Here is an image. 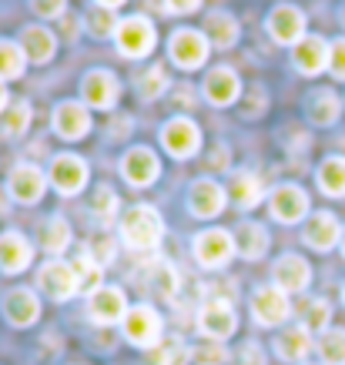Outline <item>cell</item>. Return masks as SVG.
Here are the masks:
<instances>
[{
  "label": "cell",
  "instance_id": "1",
  "mask_svg": "<svg viewBox=\"0 0 345 365\" xmlns=\"http://www.w3.org/2000/svg\"><path fill=\"white\" fill-rule=\"evenodd\" d=\"M121 235H124V242H128V248H134V252H155L161 235H165L161 215L151 205H134L131 211H124Z\"/></svg>",
  "mask_w": 345,
  "mask_h": 365
},
{
  "label": "cell",
  "instance_id": "2",
  "mask_svg": "<svg viewBox=\"0 0 345 365\" xmlns=\"http://www.w3.org/2000/svg\"><path fill=\"white\" fill-rule=\"evenodd\" d=\"M124 335L131 345L155 349V345H161V315L151 305H134L124 315Z\"/></svg>",
  "mask_w": 345,
  "mask_h": 365
},
{
  "label": "cell",
  "instance_id": "3",
  "mask_svg": "<svg viewBox=\"0 0 345 365\" xmlns=\"http://www.w3.org/2000/svg\"><path fill=\"white\" fill-rule=\"evenodd\" d=\"M198 329L212 342H225V339H232L235 329H238V315H235L232 302L228 299H212L205 302L198 312Z\"/></svg>",
  "mask_w": 345,
  "mask_h": 365
},
{
  "label": "cell",
  "instance_id": "4",
  "mask_svg": "<svg viewBox=\"0 0 345 365\" xmlns=\"http://www.w3.org/2000/svg\"><path fill=\"white\" fill-rule=\"evenodd\" d=\"M238 252L235 245V235L222 232V228H208L195 238V258H198L205 268H225L232 262V255Z\"/></svg>",
  "mask_w": 345,
  "mask_h": 365
},
{
  "label": "cell",
  "instance_id": "5",
  "mask_svg": "<svg viewBox=\"0 0 345 365\" xmlns=\"http://www.w3.org/2000/svg\"><path fill=\"white\" fill-rule=\"evenodd\" d=\"M118 47H121V54L128 57H145L155 51V27L148 17H128V21L118 24Z\"/></svg>",
  "mask_w": 345,
  "mask_h": 365
},
{
  "label": "cell",
  "instance_id": "6",
  "mask_svg": "<svg viewBox=\"0 0 345 365\" xmlns=\"http://www.w3.org/2000/svg\"><path fill=\"white\" fill-rule=\"evenodd\" d=\"M289 312H292V305H289V295L282 292L279 285H262L252 295V315H255V322L258 325H282V322L289 319Z\"/></svg>",
  "mask_w": 345,
  "mask_h": 365
},
{
  "label": "cell",
  "instance_id": "7",
  "mask_svg": "<svg viewBox=\"0 0 345 365\" xmlns=\"http://www.w3.org/2000/svg\"><path fill=\"white\" fill-rule=\"evenodd\" d=\"M171 57L185 71L201 67L208 61V37H205V31H188V27L175 31V37H171Z\"/></svg>",
  "mask_w": 345,
  "mask_h": 365
},
{
  "label": "cell",
  "instance_id": "8",
  "mask_svg": "<svg viewBox=\"0 0 345 365\" xmlns=\"http://www.w3.org/2000/svg\"><path fill=\"white\" fill-rule=\"evenodd\" d=\"M161 144L168 148V155L191 158L195 151H198V144H201L198 124L188 121V118H175V121H168L165 128H161Z\"/></svg>",
  "mask_w": 345,
  "mask_h": 365
},
{
  "label": "cell",
  "instance_id": "9",
  "mask_svg": "<svg viewBox=\"0 0 345 365\" xmlns=\"http://www.w3.org/2000/svg\"><path fill=\"white\" fill-rule=\"evenodd\" d=\"M37 282H41V288H44L54 302H67L81 288L78 272H74V265H67V262H47V265L41 268Z\"/></svg>",
  "mask_w": 345,
  "mask_h": 365
},
{
  "label": "cell",
  "instance_id": "10",
  "mask_svg": "<svg viewBox=\"0 0 345 365\" xmlns=\"http://www.w3.org/2000/svg\"><path fill=\"white\" fill-rule=\"evenodd\" d=\"M88 315L98 322V325L124 322V315H128V299H124V292L121 288H114V285L98 288V292L91 295V302H88Z\"/></svg>",
  "mask_w": 345,
  "mask_h": 365
},
{
  "label": "cell",
  "instance_id": "11",
  "mask_svg": "<svg viewBox=\"0 0 345 365\" xmlns=\"http://www.w3.org/2000/svg\"><path fill=\"white\" fill-rule=\"evenodd\" d=\"M268 208H272V218H275V222L295 225L309 215V195L302 188H295V185H282V188H275Z\"/></svg>",
  "mask_w": 345,
  "mask_h": 365
},
{
  "label": "cell",
  "instance_id": "12",
  "mask_svg": "<svg viewBox=\"0 0 345 365\" xmlns=\"http://www.w3.org/2000/svg\"><path fill=\"white\" fill-rule=\"evenodd\" d=\"M51 181L61 195H78L88 185V165L78 155H57L51 161Z\"/></svg>",
  "mask_w": 345,
  "mask_h": 365
},
{
  "label": "cell",
  "instance_id": "13",
  "mask_svg": "<svg viewBox=\"0 0 345 365\" xmlns=\"http://www.w3.org/2000/svg\"><path fill=\"white\" fill-rule=\"evenodd\" d=\"M268 34L279 41V44H299L305 41L302 34H305V14L299 7H289V4H282L275 11L268 14Z\"/></svg>",
  "mask_w": 345,
  "mask_h": 365
},
{
  "label": "cell",
  "instance_id": "14",
  "mask_svg": "<svg viewBox=\"0 0 345 365\" xmlns=\"http://www.w3.org/2000/svg\"><path fill=\"white\" fill-rule=\"evenodd\" d=\"M272 275H275V285L289 295V292H302V288H309L312 282V268L309 262L302 258V255H282L275 268H272Z\"/></svg>",
  "mask_w": 345,
  "mask_h": 365
},
{
  "label": "cell",
  "instance_id": "15",
  "mask_svg": "<svg viewBox=\"0 0 345 365\" xmlns=\"http://www.w3.org/2000/svg\"><path fill=\"white\" fill-rule=\"evenodd\" d=\"M47 178L41 175V168L34 165H17L11 175V198L21 201V205H37L44 198Z\"/></svg>",
  "mask_w": 345,
  "mask_h": 365
},
{
  "label": "cell",
  "instance_id": "16",
  "mask_svg": "<svg viewBox=\"0 0 345 365\" xmlns=\"http://www.w3.org/2000/svg\"><path fill=\"white\" fill-rule=\"evenodd\" d=\"M54 131L67 141H78L84 134L91 131V114L84 104L78 101H64V104H57L54 108Z\"/></svg>",
  "mask_w": 345,
  "mask_h": 365
},
{
  "label": "cell",
  "instance_id": "17",
  "mask_svg": "<svg viewBox=\"0 0 345 365\" xmlns=\"http://www.w3.org/2000/svg\"><path fill=\"white\" fill-rule=\"evenodd\" d=\"M121 171L124 178L138 185V188H148L158 175H161V165H158V155L155 151H148V148H131L121 161Z\"/></svg>",
  "mask_w": 345,
  "mask_h": 365
},
{
  "label": "cell",
  "instance_id": "18",
  "mask_svg": "<svg viewBox=\"0 0 345 365\" xmlns=\"http://www.w3.org/2000/svg\"><path fill=\"white\" fill-rule=\"evenodd\" d=\"M305 245L315 248V252H329L335 242H342V228H339V218L329 215V211H319L305 222V232H302Z\"/></svg>",
  "mask_w": 345,
  "mask_h": 365
},
{
  "label": "cell",
  "instance_id": "19",
  "mask_svg": "<svg viewBox=\"0 0 345 365\" xmlns=\"http://www.w3.org/2000/svg\"><path fill=\"white\" fill-rule=\"evenodd\" d=\"M37 315H41V302H37V295H34L31 288H14V292H7V299H4V319L11 322V325L27 329V325L37 322Z\"/></svg>",
  "mask_w": 345,
  "mask_h": 365
},
{
  "label": "cell",
  "instance_id": "20",
  "mask_svg": "<svg viewBox=\"0 0 345 365\" xmlns=\"http://www.w3.org/2000/svg\"><path fill=\"white\" fill-rule=\"evenodd\" d=\"M81 94L91 108H111L118 101V78L111 71H88L81 81Z\"/></svg>",
  "mask_w": 345,
  "mask_h": 365
},
{
  "label": "cell",
  "instance_id": "21",
  "mask_svg": "<svg viewBox=\"0 0 345 365\" xmlns=\"http://www.w3.org/2000/svg\"><path fill=\"white\" fill-rule=\"evenodd\" d=\"M188 208H191V215H198V218H215V215H222V208H225L222 185H215L208 178L195 181L188 191Z\"/></svg>",
  "mask_w": 345,
  "mask_h": 365
},
{
  "label": "cell",
  "instance_id": "22",
  "mask_svg": "<svg viewBox=\"0 0 345 365\" xmlns=\"http://www.w3.org/2000/svg\"><path fill=\"white\" fill-rule=\"evenodd\" d=\"M31 255H34L31 242H27L21 232L0 235V268H4V272H11V275L24 272V268L31 265Z\"/></svg>",
  "mask_w": 345,
  "mask_h": 365
},
{
  "label": "cell",
  "instance_id": "23",
  "mask_svg": "<svg viewBox=\"0 0 345 365\" xmlns=\"http://www.w3.org/2000/svg\"><path fill=\"white\" fill-rule=\"evenodd\" d=\"M329 54H332V47L325 44L322 37H305V41L295 44L292 61H295V67L302 74H319L322 67H329Z\"/></svg>",
  "mask_w": 345,
  "mask_h": 365
},
{
  "label": "cell",
  "instance_id": "24",
  "mask_svg": "<svg viewBox=\"0 0 345 365\" xmlns=\"http://www.w3.org/2000/svg\"><path fill=\"white\" fill-rule=\"evenodd\" d=\"M238 91H242V84H238V74H235L232 67H215L212 74L205 78V98L212 101V104H218V108L232 104L238 98Z\"/></svg>",
  "mask_w": 345,
  "mask_h": 365
},
{
  "label": "cell",
  "instance_id": "25",
  "mask_svg": "<svg viewBox=\"0 0 345 365\" xmlns=\"http://www.w3.org/2000/svg\"><path fill=\"white\" fill-rule=\"evenodd\" d=\"M21 47H24V54H27V61H34V64H47L57 51V37L47 31V27H24L21 31Z\"/></svg>",
  "mask_w": 345,
  "mask_h": 365
},
{
  "label": "cell",
  "instance_id": "26",
  "mask_svg": "<svg viewBox=\"0 0 345 365\" xmlns=\"http://www.w3.org/2000/svg\"><path fill=\"white\" fill-rule=\"evenodd\" d=\"M275 352H279V359H285V362H302L305 355L312 352V335H309V329H285V332L279 335V342H275Z\"/></svg>",
  "mask_w": 345,
  "mask_h": 365
},
{
  "label": "cell",
  "instance_id": "27",
  "mask_svg": "<svg viewBox=\"0 0 345 365\" xmlns=\"http://www.w3.org/2000/svg\"><path fill=\"white\" fill-rule=\"evenodd\" d=\"M235 245H238V255H242V258L258 262V258L268 252V232L262 228V225L248 222V225H242V228L235 232Z\"/></svg>",
  "mask_w": 345,
  "mask_h": 365
},
{
  "label": "cell",
  "instance_id": "28",
  "mask_svg": "<svg viewBox=\"0 0 345 365\" xmlns=\"http://www.w3.org/2000/svg\"><path fill=\"white\" fill-rule=\"evenodd\" d=\"M319 188L332 198H345V158H325L319 168Z\"/></svg>",
  "mask_w": 345,
  "mask_h": 365
},
{
  "label": "cell",
  "instance_id": "29",
  "mask_svg": "<svg viewBox=\"0 0 345 365\" xmlns=\"http://www.w3.org/2000/svg\"><path fill=\"white\" fill-rule=\"evenodd\" d=\"M205 34L212 37V44L218 47H232L235 41H238V24H235L232 14H208V21H205Z\"/></svg>",
  "mask_w": 345,
  "mask_h": 365
},
{
  "label": "cell",
  "instance_id": "30",
  "mask_svg": "<svg viewBox=\"0 0 345 365\" xmlns=\"http://www.w3.org/2000/svg\"><path fill=\"white\" fill-rule=\"evenodd\" d=\"M339 111H342V104L335 98L332 91H315L312 98H309V118L312 124H335L339 121Z\"/></svg>",
  "mask_w": 345,
  "mask_h": 365
},
{
  "label": "cell",
  "instance_id": "31",
  "mask_svg": "<svg viewBox=\"0 0 345 365\" xmlns=\"http://www.w3.org/2000/svg\"><path fill=\"white\" fill-rule=\"evenodd\" d=\"M232 198H235V205H238V208H255L258 201H262V181H258V175H252V171L235 175Z\"/></svg>",
  "mask_w": 345,
  "mask_h": 365
},
{
  "label": "cell",
  "instance_id": "32",
  "mask_svg": "<svg viewBox=\"0 0 345 365\" xmlns=\"http://www.w3.org/2000/svg\"><path fill=\"white\" fill-rule=\"evenodd\" d=\"M329 319H332V309L325 299H309L302 305V329L309 332H329Z\"/></svg>",
  "mask_w": 345,
  "mask_h": 365
},
{
  "label": "cell",
  "instance_id": "33",
  "mask_svg": "<svg viewBox=\"0 0 345 365\" xmlns=\"http://www.w3.org/2000/svg\"><path fill=\"white\" fill-rule=\"evenodd\" d=\"M24 64H27V54H24L21 44H11V41H0V81H11L24 74Z\"/></svg>",
  "mask_w": 345,
  "mask_h": 365
},
{
  "label": "cell",
  "instance_id": "34",
  "mask_svg": "<svg viewBox=\"0 0 345 365\" xmlns=\"http://www.w3.org/2000/svg\"><path fill=\"white\" fill-rule=\"evenodd\" d=\"M27 124H31V108H27V101L7 104V111L0 118V131L11 134V138H21V134L27 131Z\"/></svg>",
  "mask_w": 345,
  "mask_h": 365
},
{
  "label": "cell",
  "instance_id": "35",
  "mask_svg": "<svg viewBox=\"0 0 345 365\" xmlns=\"http://www.w3.org/2000/svg\"><path fill=\"white\" fill-rule=\"evenodd\" d=\"M101 268H104V265H101L91 252H81L78 262H74V272H78L81 288H84V292H91V295H94L98 288H104V285H101Z\"/></svg>",
  "mask_w": 345,
  "mask_h": 365
},
{
  "label": "cell",
  "instance_id": "36",
  "mask_svg": "<svg viewBox=\"0 0 345 365\" xmlns=\"http://www.w3.org/2000/svg\"><path fill=\"white\" fill-rule=\"evenodd\" d=\"M191 349L181 339H168V342H161L155 349V355H151V365H188L191 362Z\"/></svg>",
  "mask_w": 345,
  "mask_h": 365
},
{
  "label": "cell",
  "instance_id": "37",
  "mask_svg": "<svg viewBox=\"0 0 345 365\" xmlns=\"http://www.w3.org/2000/svg\"><path fill=\"white\" fill-rule=\"evenodd\" d=\"M325 365H345V329H329L319 342Z\"/></svg>",
  "mask_w": 345,
  "mask_h": 365
},
{
  "label": "cell",
  "instance_id": "38",
  "mask_svg": "<svg viewBox=\"0 0 345 365\" xmlns=\"http://www.w3.org/2000/svg\"><path fill=\"white\" fill-rule=\"evenodd\" d=\"M67 245H71V225L64 218H51L44 228V248L51 255H61Z\"/></svg>",
  "mask_w": 345,
  "mask_h": 365
},
{
  "label": "cell",
  "instance_id": "39",
  "mask_svg": "<svg viewBox=\"0 0 345 365\" xmlns=\"http://www.w3.org/2000/svg\"><path fill=\"white\" fill-rule=\"evenodd\" d=\"M165 88H168V78H165V71H161V67H148L145 74L138 78V91H141V98L145 101L161 98Z\"/></svg>",
  "mask_w": 345,
  "mask_h": 365
},
{
  "label": "cell",
  "instance_id": "40",
  "mask_svg": "<svg viewBox=\"0 0 345 365\" xmlns=\"http://www.w3.org/2000/svg\"><path fill=\"white\" fill-rule=\"evenodd\" d=\"M91 211L98 222H114V211H118V195L111 188H98L94 191V201H91Z\"/></svg>",
  "mask_w": 345,
  "mask_h": 365
},
{
  "label": "cell",
  "instance_id": "41",
  "mask_svg": "<svg viewBox=\"0 0 345 365\" xmlns=\"http://www.w3.org/2000/svg\"><path fill=\"white\" fill-rule=\"evenodd\" d=\"M88 31L94 37H111L118 34V21H114V11L111 7H98V11L88 14Z\"/></svg>",
  "mask_w": 345,
  "mask_h": 365
},
{
  "label": "cell",
  "instance_id": "42",
  "mask_svg": "<svg viewBox=\"0 0 345 365\" xmlns=\"http://www.w3.org/2000/svg\"><path fill=\"white\" fill-rule=\"evenodd\" d=\"M151 278H155L158 295H175V288H178V275H175V268L168 265V262H158V265L151 268Z\"/></svg>",
  "mask_w": 345,
  "mask_h": 365
},
{
  "label": "cell",
  "instance_id": "43",
  "mask_svg": "<svg viewBox=\"0 0 345 365\" xmlns=\"http://www.w3.org/2000/svg\"><path fill=\"white\" fill-rule=\"evenodd\" d=\"M235 365H265V352L258 342H245L235 352Z\"/></svg>",
  "mask_w": 345,
  "mask_h": 365
},
{
  "label": "cell",
  "instance_id": "44",
  "mask_svg": "<svg viewBox=\"0 0 345 365\" xmlns=\"http://www.w3.org/2000/svg\"><path fill=\"white\" fill-rule=\"evenodd\" d=\"M64 4L67 0H31V7H34V14H41V17H61L64 14Z\"/></svg>",
  "mask_w": 345,
  "mask_h": 365
},
{
  "label": "cell",
  "instance_id": "45",
  "mask_svg": "<svg viewBox=\"0 0 345 365\" xmlns=\"http://www.w3.org/2000/svg\"><path fill=\"white\" fill-rule=\"evenodd\" d=\"M329 67L339 81H345V41H335L332 44V54H329Z\"/></svg>",
  "mask_w": 345,
  "mask_h": 365
},
{
  "label": "cell",
  "instance_id": "46",
  "mask_svg": "<svg viewBox=\"0 0 345 365\" xmlns=\"http://www.w3.org/2000/svg\"><path fill=\"white\" fill-rule=\"evenodd\" d=\"M91 255L98 258L101 265H108V262H114V242H111V238H98V242H94V248H91Z\"/></svg>",
  "mask_w": 345,
  "mask_h": 365
},
{
  "label": "cell",
  "instance_id": "47",
  "mask_svg": "<svg viewBox=\"0 0 345 365\" xmlns=\"http://www.w3.org/2000/svg\"><path fill=\"white\" fill-rule=\"evenodd\" d=\"M195 359H201V365H218L225 359V352H222V349H198V352H195Z\"/></svg>",
  "mask_w": 345,
  "mask_h": 365
},
{
  "label": "cell",
  "instance_id": "48",
  "mask_svg": "<svg viewBox=\"0 0 345 365\" xmlns=\"http://www.w3.org/2000/svg\"><path fill=\"white\" fill-rule=\"evenodd\" d=\"M201 0H165V7L168 11H175V14H188V11H195Z\"/></svg>",
  "mask_w": 345,
  "mask_h": 365
},
{
  "label": "cell",
  "instance_id": "49",
  "mask_svg": "<svg viewBox=\"0 0 345 365\" xmlns=\"http://www.w3.org/2000/svg\"><path fill=\"white\" fill-rule=\"evenodd\" d=\"M0 111H7V88L0 84Z\"/></svg>",
  "mask_w": 345,
  "mask_h": 365
},
{
  "label": "cell",
  "instance_id": "50",
  "mask_svg": "<svg viewBox=\"0 0 345 365\" xmlns=\"http://www.w3.org/2000/svg\"><path fill=\"white\" fill-rule=\"evenodd\" d=\"M98 4H101V7H111V11H114V7H118V4H124V0H98Z\"/></svg>",
  "mask_w": 345,
  "mask_h": 365
},
{
  "label": "cell",
  "instance_id": "51",
  "mask_svg": "<svg viewBox=\"0 0 345 365\" xmlns=\"http://www.w3.org/2000/svg\"><path fill=\"white\" fill-rule=\"evenodd\" d=\"M342 252H345V232H342Z\"/></svg>",
  "mask_w": 345,
  "mask_h": 365
},
{
  "label": "cell",
  "instance_id": "52",
  "mask_svg": "<svg viewBox=\"0 0 345 365\" xmlns=\"http://www.w3.org/2000/svg\"><path fill=\"white\" fill-rule=\"evenodd\" d=\"M342 24H345V14H342Z\"/></svg>",
  "mask_w": 345,
  "mask_h": 365
}]
</instances>
